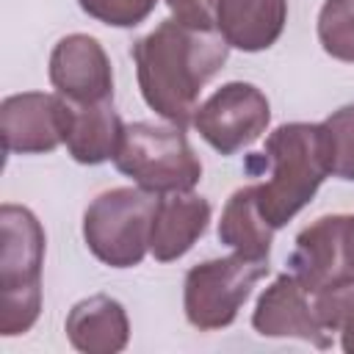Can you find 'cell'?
<instances>
[{"instance_id":"277c9868","label":"cell","mask_w":354,"mask_h":354,"mask_svg":"<svg viewBox=\"0 0 354 354\" xmlns=\"http://www.w3.org/2000/svg\"><path fill=\"white\" fill-rule=\"evenodd\" d=\"M113 166L138 188L158 196L194 191L202 180V160L191 149L183 127L174 124H124Z\"/></svg>"},{"instance_id":"d6986e66","label":"cell","mask_w":354,"mask_h":354,"mask_svg":"<svg viewBox=\"0 0 354 354\" xmlns=\"http://www.w3.org/2000/svg\"><path fill=\"white\" fill-rule=\"evenodd\" d=\"M329 136V163L332 174L354 183V102L332 111L324 119Z\"/></svg>"},{"instance_id":"9a60e30c","label":"cell","mask_w":354,"mask_h":354,"mask_svg":"<svg viewBox=\"0 0 354 354\" xmlns=\"http://www.w3.org/2000/svg\"><path fill=\"white\" fill-rule=\"evenodd\" d=\"M124 136V122L111 102L72 105L66 127V152L83 166H100L113 160Z\"/></svg>"},{"instance_id":"2e32d148","label":"cell","mask_w":354,"mask_h":354,"mask_svg":"<svg viewBox=\"0 0 354 354\" xmlns=\"http://www.w3.org/2000/svg\"><path fill=\"white\" fill-rule=\"evenodd\" d=\"M218 241L243 257L268 260L274 243V227L257 210L254 185H243L230 194L218 221Z\"/></svg>"},{"instance_id":"9c48e42d","label":"cell","mask_w":354,"mask_h":354,"mask_svg":"<svg viewBox=\"0 0 354 354\" xmlns=\"http://www.w3.org/2000/svg\"><path fill=\"white\" fill-rule=\"evenodd\" d=\"M69 102L61 94L22 91L0 102V136L11 155H47L66 141Z\"/></svg>"},{"instance_id":"ac0fdd59","label":"cell","mask_w":354,"mask_h":354,"mask_svg":"<svg viewBox=\"0 0 354 354\" xmlns=\"http://www.w3.org/2000/svg\"><path fill=\"white\" fill-rule=\"evenodd\" d=\"M315 313L324 329L340 335V348L354 354V279L335 285L324 293H315Z\"/></svg>"},{"instance_id":"4fadbf2b","label":"cell","mask_w":354,"mask_h":354,"mask_svg":"<svg viewBox=\"0 0 354 354\" xmlns=\"http://www.w3.org/2000/svg\"><path fill=\"white\" fill-rule=\"evenodd\" d=\"M285 22L288 0H216V33L243 53L277 44Z\"/></svg>"},{"instance_id":"6da1fadb","label":"cell","mask_w":354,"mask_h":354,"mask_svg":"<svg viewBox=\"0 0 354 354\" xmlns=\"http://www.w3.org/2000/svg\"><path fill=\"white\" fill-rule=\"evenodd\" d=\"M130 55L144 102L169 124L188 127L199 91L227 64L230 44L213 30H196L171 17L141 36Z\"/></svg>"},{"instance_id":"5bb4252c","label":"cell","mask_w":354,"mask_h":354,"mask_svg":"<svg viewBox=\"0 0 354 354\" xmlns=\"http://www.w3.org/2000/svg\"><path fill=\"white\" fill-rule=\"evenodd\" d=\"M64 332L83 354H119L130 340V318L122 301L94 293L69 310Z\"/></svg>"},{"instance_id":"7a4b0ae2","label":"cell","mask_w":354,"mask_h":354,"mask_svg":"<svg viewBox=\"0 0 354 354\" xmlns=\"http://www.w3.org/2000/svg\"><path fill=\"white\" fill-rule=\"evenodd\" d=\"M260 158L271 166L266 183H254L257 210L279 230L304 210L332 174L329 136L324 122H288L268 133Z\"/></svg>"},{"instance_id":"ba28073f","label":"cell","mask_w":354,"mask_h":354,"mask_svg":"<svg viewBox=\"0 0 354 354\" xmlns=\"http://www.w3.org/2000/svg\"><path fill=\"white\" fill-rule=\"evenodd\" d=\"M288 268L313 296L354 279V216L332 213L304 227L296 235Z\"/></svg>"},{"instance_id":"5b68a950","label":"cell","mask_w":354,"mask_h":354,"mask_svg":"<svg viewBox=\"0 0 354 354\" xmlns=\"http://www.w3.org/2000/svg\"><path fill=\"white\" fill-rule=\"evenodd\" d=\"M158 194L144 188H111L94 196L83 213L88 252L111 268H133L149 252Z\"/></svg>"},{"instance_id":"7c38bea8","label":"cell","mask_w":354,"mask_h":354,"mask_svg":"<svg viewBox=\"0 0 354 354\" xmlns=\"http://www.w3.org/2000/svg\"><path fill=\"white\" fill-rule=\"evenodd\" d=\"M210 213V202L191 191L166 194L163 199H158L149 235V254L158 263L180 260L207 232Z\"/></svg>"},{"instance_id":"52a82bcc","label":"cell","mask_w":354,"mask_h":354,"mask_svg":"<svg viewBox=\"0 0 354 354\" xmlns=\"http://www.w3.org/2000/svg\"><path fill=\"white\" fill-rule=\"evenodd\" d=\"M268 122V97L254 83L230 80L194 111L191 124L218 155H235L254 144L266 133Z\"/></svg>"},{"instance_id":"44dd1931","label":"cell","mask_w":354,"mask_h":354,"mask_svg":"<svg viewBox=\"0 0 354 354\" xmlns=\"http://www.w3.org/2000/svg\"><path fill=\"white\" fill-rule=\"evenodd\" d=\"M166 6L177 22L216 33V0H166Z\"/></svg>"},{"instance_id":"ffe728a7","label":"cell","mask_w":354,"mask_h":354,"mask_svg":"<svg viewBox=\"0 0 354 354\" xmlns=\"http://www.w3.org/2000/svg\"><path fill=\"white\" fill-rule=\"evenodd\" d=\"M80 11L108 28H136L158 6V0H77Z\"/></svg>"},{"instance_id":"30bf717a","label":"cell","mask_w":354,"mask_h":354,"mask_svg":"<svg viewBox=\"0 0 354 354\" xmlns=\"http://www.w3.org/2000/svg\"><path fill=\"white\" fill-rule=\"evenodd\" d=\"M55 94L72 105H97L113 100V69L105 47L88 33L58 39L47 66Z\"/></svg>"},{"instance_id":"8fae6325","label":"cell","mask_w":354,"mask_h":354,"mask_svg":"<svg viewBox=\"0 0 354 354\" xmlns=\"http://www.w3.org/2000/svg\"><path fill=\"white\" fill-rule=\"evenodd\" d=\"M252 326L263 337H296L318 348L332 346V335L324 329L315 313L313 293H307L290 271L279 274L260 293L252 313Z\"/></svg>"},{"instance_id":"8992f818","label":"cell","mask_w":354,"mask_h":354,"mask_svg":"<svg viewBox=\"0 0 354 354\" xmlns=\"http://www.w3.org/2000/svg\"><path fill=\"white\" fill-rule=\"evenodd\" d=\"M268 274V260H252L243 254L216 257L188 268L183 282V310L191 326L199 332L224 329L238 318V310L252 296L257 279Z\"/></svg>"},{"instance_id":"3957f363","label":"cell","mask_w":354,"mask_h":354,"mask_svg":"<svg viewBox=\"0 0 354 354\" xmlns=\"http://www.w3.org/2000/svg\"><path fill=\"white\" fill-rule=\"evenodd\" d=\"M44 227L33 210L6 202L0 207V335H25L41 313Z\"/></svg>"},{"instance_id":"e0dca14e","label":"cell","mask_w":354,"mask_h":354,"mask_svg":"<svg viewBox=\"0 0 354 354\" xmlns=\"http://www.w3.org/2000/svg\"><path fill=\"white\" fill-rule=\"evenodd\" d=\"M318 41L335 61L354 64V0H324L318 11Z\"/></svg>"}]
</instances>
